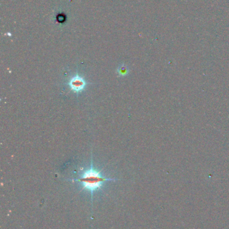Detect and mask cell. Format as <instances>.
Listing matches in <instances>:
<instances>
[{"mask_svg": "<svg viewBox=\"0 0 229 229\" xmlns=\"http://www.w3.org/2000/svg\"><path fill=\"white\" fill-rule=\"evenodd\" d=\"M128 71H129V70H128L127 67L124 65L120 66L118 69V73L120 76H125V75H126L127 73L129 72Z\"/></svg>", "mask_w": 229, "mask_h": 229, "instance_id": "3957f363", "label": "cell"}, {"mask_svg": "<svg viewBox=\"0 0 229 229\" xmlns=\"http://www.w3.org/2000/svg\"><path fill=\"white\" fill-rule=\"evenodd\" d=\"M74 182L80 183L82 186V190H85L90 193L92 198V204H93V194L95 191L100 190L105 182L116 181V179L109 178L103 176L102 172L93 167L92 158L91 161L90 167L81 174L79 177L72 180Z\"/></svg>", "mask_w": 229, "mask_h": 229, "instance_id": "6da1fadb", "label": "cell"}, {"mask_svg": "<svg viewBox=\"0 0 229 229\" xmlns=\"http://www.w3.org/2000/svg\"><path fill=\"white\" fill-rule=\"evenodd\" d=\"M87 84V82L84 78L78 74H76L71 77L68 82V85L70 87L71 91L77 94L82 92Z\"/></svg>", "mask_w": 229, "mask_h": 229, "instance_id": "7a4b0ae2", "label": "cell"}]
</instances>
